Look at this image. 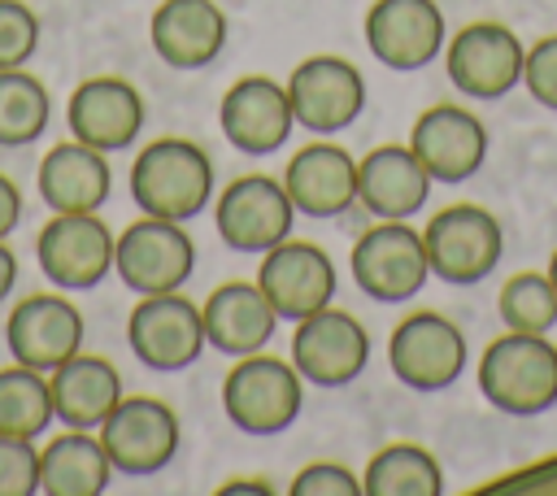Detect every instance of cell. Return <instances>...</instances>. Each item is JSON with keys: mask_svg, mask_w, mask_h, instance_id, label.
I'll use <instances>...</instances> for the list:
<instances>
[{"mask_svg": "<svg viewBox=\"0 0 557 496\" xmlns=\"http://www.w3.org/2000/svg\"><path fill=\"white\" fill-rule=\"evenodd\" d=\"M131 196L148 218L187 222L213 196V161L191 139H152L131 165Z\"/></svg>", "mask_w": 557, "mask_h": 496, "instance_id": "6da1fadb", "label": "cell"}, {"mask_svg": "<svg viewBox=\"0 0 557 496\" xmlns=\"http://www.w3.org/2000/svg\"><path fill=\"white\" fill-rule=\"evenodd\" d=\"M479 392L487 405L513 418H531L557 405V344L544 335L509 331L479 357Z\"/></svg>", "mask_w": 557, "mask_h": 496, "instance_id": "7a4b0ae2", "label": "cell"}, {"mask_svg": "<svg viewBox=\"0 0 557 496\" xmlns=\"http://www.w3.org/2000/svg\"><path fill=\"white\" fill-rule=\"evenodd\" d=\"M305 405V379L278 357L248 352L222 383V409L244 435H278Z\"/></svg>", "mask_w": 557, "mask_h": 496, "instance_id": "3957f363", "label": "cell"}, {"mask_svg": "<svg viewBox=\"0 0 557 496\" xmlns=\"http://www.w3.org/2000/svg\"><path fill=\"white\" fill-rule=\"evenodd\" d=\"M191 265H196V244L183 231V222L144 213L113 239V270L135 296L178 292L191 278Z\"/></svg>", "mask_w": 557, "mask_h": 496, "instance_id": "277c9868", "label": "cell"}, {"mask_svg": "<svg viewBox=\"0 0 557 496\" xmlns=\"http://www.w3.org/2000/svg\"><path fill=\"white\" fill-rule=\"evenodd\" d=\"M422 244H426L431 274H440L444 283L470 287V283H479V278H487L496 270L505 235H500V222L487 209L448 204L426 222Z\"/></svg>", "mask_w": 557, "mask_h": 496, "instance_id": "5b68a950", "label": "cell"}, {"mask_svg": "<svg viewBox=\"0 0 557 496\" xmlns=\"http://www.w3.org/2000/svg\"><path fill=\"white\" fill-rule=\"evenodd\" d=\"M348 265H352V283L370 300H383V305L413 300L422 292L426 274H431L422 231H413L405 222H379V226H370L352 244Z\"/></svg>", "mask_w": 557, "mask_h": 496, "instance_id": "8992f818", "label": "cell"}, {"mask_svg": "<svg viewBox=\"0 0 557 496\" xmlns=\"http://www.w3.org/2000/svg\"><path fill=\"white\" fill-rule=\"evenodd\" d=\"M96 431L117 474H157L178 452V418L152 396H122Z\"/></svg>", "mask_w": 557, "mask_h": 496, "instance_id": "52a82bcc", "label": "cell"}, {"mask_svg": "<svg viewBox=\"0 0 557 496\" xmlns=\"http://www.w3.org/2000/svg\"><path fill=\"white\" fill-rule=\"evenodd\" d=\"M126 339H131V352L148 370H161V374L187 370L209 344L200 305L183 300L178 292L144 296L126 318Z\"/></svg>", "mask_w": 557, "mask_h": 496, "instance_id": "ba28073f", "label": "cell"}, {"mask_svg": "<svg viewBox=\"0 0 557 496\" xmlns=\"http://www.w3.org/2000/svg\"><path fill=\"white\" fill-rule=\"evenodd\" d=\"M387 365L413 392H444L466 370V335L444 313H409L387 339Z\"/></svg>", "mask_w": 557, "mask_h": 496, "instance_id": "9c48e42d", "label": "cell"}, {"mask_svg": "<svg viewBox=\"0 0 557 496\" xmlns=\"http://www.w3.org/2000/svg\"><path fill=\"white\" fill-rule=\"evenodd\" d=\"M292 218H296V204H292L287 187L270 174H244V178L226 183V191L218 196V209H213L218 235L235 252H270L274 244H283L292 235Z\"/></svg>", "mask_w": 557, "mask_h": 496, "instance_id": "30bf717a", "label": "cell"}, {"mask_svg": "<svg viewBox=\"0 0 557 496\" xmlns=\"http://www.w3.org/2000/svg\"><path fill=\"white\" fill-rule=\"evenodd\" d=\"M35 257L61 292H87L113 270V231L96 213H52L35 239Z\"/></svg>", "mask_w": 557, "mask_h": 496, "instance_id": "8fae6325", "label": "cell"}, {"mask_svg": "<svg viewBox=\"0 0 557 496\" xmlns=\"http://www.w3.org/2000/svg\"><path fill=\"white\" fill-rule=\"evenodd\" d=\"M370 361V335L366 326L344 309H318L296 322L292 335V365L313 387H344L352 383Z\"/></svg>", "mask_w": 557, "mask_h": 496, "instance_id": "7c38bea8", "label": "cell"}, {"mask_svg": "<svg viewBox=\"0 0 557 496\" xmlns=\"http://www.w3.org/2000/svg\"><path fill=\"white\" fill-rule=\"evenodd\" d=\"M522 39L500 22H470L453 35L444 65L457 91L474 100H500L522 83Z\"/></svg>", "mask_w": 557, "mask_h": 496, "instance_id": "4fadbf2b", "label": "cell"}, {"mask_svg": "<svg viewBox=\"0 0 557 496\" xmlns=\"http://www.w3.org/2000/svg\"><path fill=\"white\" fill-rule=\"evenodd\" d=\"M287 100H292L296 126H309L313 135H335L357 122L366 104V78L344 57H309L292 70Z\"/></svg>", "mask_w": 557, "mask_h": 496, "instance_id": "5bb4252c", "label": "cell"}, {"mask_svg": "<svg viewBox=\"0 0 557 496\" xmlns=\"http://www.w3.org/2000/svg\"><path fill=\"white\" fill-rule=\"evenodd\" d=\"M257 287L274 305L278 318L300 322L335 300V265L318 244L305 239H283L270 252H261Z\"/></svg>", "mask_w": 557, "mask_h": 496, "instance_id": "9a60e30c", "label": "cell"}, {"mask_svg": "<svg viewBox=\"0 0 557 496\" xmlns=\"http://www.w3.org/2000/svg\"><path fill=\"white\" fill-rule=\"evenodd\" d=\"M409 148L431 183H466L487 157V126L461 104H431L409 126Z\"/></svg>", "mask_w": 557, "mask_h": 496, "instance_id": "2e32d148", "label": "cell"}, {"mask_svg": "<svg viewBox=\"0 0 557 496\" xmlns=\"http://www.w3.org/2000/svg\"><path fill=\"white\" fill-rule=\"evenodd\" d=\"M218 122H222V135L231 139V148H239L244 157L278 152L287 144L292 126H296V113H292V100H287V83L278 87L265 74L239 78L222 96Z\"/></svg>", "mask_w": 557, "mask_h": 496, "instance_id": "e0dca14e", "label": "cell"}, {"mask_svg": "<svg viewBox=\"0 0 557 496\" xmlns=\"http://www.w3.org/2000/svg\"><path fill=\"white\" fill-rule=\"evenodd\" d=\"M366 44L387 70H422L444 48V13L435 0H374Z\"/></svg>", "mask_w": 557, "mask_h": 496, "instance_id": "ac0fdd59", "label": "cell"}, {"mask_svg": "<svg viewBox=\"0 0 557 496\" xmlns=\"http://www.w3.org/2000/svg\"><path fill=\"white\" fill-rule=\"evenodd\" d=\"M4 339L13 361L52 374L83 348V313L65 296H26L9 313Z\"/></svg>", "mask_w": 557, "mask_h": 496, "instance_id": "d6986e66", "label": "cell"}, {"mask_svg": "<svg viewBox=\"0 0 557 496\" xmlns=\"http://www.w3.org/2000/svg\"><path fill=\"white\" fill-rule=\"evenodd\" d=\"M65 122L70 135L87 148L100 152H122L135 144L139 126H144V100L126 78L100 74L74 87L70 104H65Z\"/></svg>", "mask_w": 557, "mask_h": 496, "instance_id": "ffe728a7", "label": "cell"}, {"mask_svg": "<svg viewBox=\"0 0 557 496\" xmlns=\"http://www.w3.org/2000/svg\"><path fill=\"white\" fill-rule=\"evenodd\" d=\"M431 196V174L409 144H383L357 161V204L379 222H405Z\"/></svg>", "mask_w": 557, "mask_h": 496, "instance_id": "44dd1931", "label": "cell"}, {"mask_svg": "<svg viewBox=\"0 0 557 496\" xmlns=\"http://www.w3.org/2000/svg\"><path fill=\"white\" fill-rule=\"evenodd\" d=\"M283 187L296 213L339 218L357 200V161L339 144H309L287 161Z\"/></svg>", "mask_w": 557, "mask_h": 496, "instance_id": "7402d4cb", "label": "cell"}, {"mask_svg": "<svg viewBox=\"0 0 557 496\" xmlns=\"http://www.w3.org/2000/svg\"><path fill=\"white\" fill-rule=\"evenodd\" d=\"M205 318V339L226 352V357H248L261 352L278 326L274 305L265 300V292L257 283H222L209 292V300L200 305Z\"/></svg>", "mask_w": 557, "mask_h": 496, "instance_id": "603a6c76", "label": "cell"}, {"mask_svg": "<svg viewBox=\"0 0 557 496\" xmlns=\"http://www.w3.org/2000/svg\"><path fill=\"white\" fill-rule=\"evenodd\" d=\"M152 48L174 70L209 65L226 44V17L213 0H161L152 13Z\"/></svg>", "mask_w": 557, "mask_h": 496, "instance_id": "cb8c5ba5", "label": "cell"}, {"mask_svg": "<svg viewBox=\"0 0 557 496\" xmlns=\"http://www.w3.org/2000/svg\"><path fill=\"white\" fill-rule=\"evenodd\" d=\"M113 174L100 148H87L78 139L57 144L39 161V196L52 213H96L109 200Z\"/></svg>", "mask_w": 557, "mask_h": 496, "instance_id": "d4e9b609", "label": "cell"}, {"mask_svg": "<svg viewBox=\"0 0 557 496\" xmlns=\"http://www.w3.org/2000/svg\"><path fill=\"white\" fill-rule=\"evenodd\" d=\"M48 387H52V413L65 426H78V431L100 426L109 418V409L122 400L117 370L104 357H91V352H74L70 361H61L48 374Z\"/></svg>", "mask_w": 557, "mask_h": 496, "instance_id": "484cf974", "label": "cell"}, {"mask_svg": "<svg viewBox=\"0 0 557 496\" xmlns=\"http://www.w3.org/2000/svg\"><path fill=\"white\" fill-rule=\"evenodd\" d=\"M113 479V461L100 435L70 426L39 448V492L44 496H100Z\"/></svg>", "mask_w": 557, "mask_h": 496, "instance_id": "4316f807", "label": "cell"}, {"mask_svg": "<svg viewBox=\"0 0 557 496\" xmlns=\"http://www.w3.org/2000/svg\"><path fill=\"white\" fill-rule=\"evenodd\" d=\"M361 492L366 496H440L444 470L418 444H387L383 452L370 457L361 474Z\"/></svg>", "mask_w": 557, "mask_h": 496, "instance_id": "83f0119b", "label": "cell"}, {"mask_svg": "<svg viewBox=\"0 0 557 496\" xmlns=\"http://www.w3.org/2000/svg\"><path fill=\"white\" fill-rule=\"evenodd\" d=\"M52 418V387L44 370H30L22 361L13 370H0V435L35 439L48 431Z\"/></svg>", "mask_w": 557, "mask_h": 496, "instance_id": "f1b7e54d", "label": "cell"}, {"mask_svg": "<svg viewBox=\"0 0 557 496\" xmlns=\"http://www.w3.org/2000/svg\"><path fill=\"white\" fill-rule=\"evenodd\" d=\"M48 91L35 74L17 70H0V148H22L30 139L44 135L48 126Z\"/></svg>", "mask_w": 557, "mask_h": 496, "instance_id": "f546056e", "label": "cell"}, {"mask_svg": "<svg viewBox=\"0 0 557 496\" xmlns=\"http://www.w3.org/2000/svg\"><path fill=\"white\" fill-rule=\"evenodd\" d=\"M496 309H500V322L509 331H522V335H548L557 326V287L548 274H535V270H522L513 278H505L500 296H496Z\"/></svg>", "mask_w": 557, "mask_h": 496, "instance_id": "4dcf8cb0", "label": "cell"}, {"mask_svg": "<svg viewBox=\"0 0 557 496\" xmlns=\"http://www.w3.org/2000/svg\"><path fill=\"white\" fill-rule=\"evenodd\" d=\"M39 44V17L22 0H0V70L26 65Z\"/></svg>", "mask_w": 557, "mask_h": 496, "instance_id": "1f68e13d", "label": "cell"}, {"mask_svg": "<svg viewBox=\"0 0 557 496\" xmlns=\"http://www.w3.org/2000/svg\"><path fill=\"white\" fill-rule=\"evenodd\" d=\"M39 492V448L22 435H0V496Z\"/></svg>", "mask_w": 557, "mask_h": 496, "instance_id": "d6a6232c", "label": "cell"}, {"mask_svg": "<svg viewBox=\"0 0 557 496\" xmlns=\"http://www.w3.org/2000/svg\"><path fill=\"white\" fill-rule=\"evenodd\" d=\"M522 83H527V91L544 109H557V35H544L540 44L527 48V57H522Z\"/></svg>", "mask_w": 557, "mask_h": 496, "instance_id": "836d02e7", "label": "cell"}, {"mask_svg": "<svg viewBox=\"0 0 557 496\" xmlns=\"http://www.w3.org/2000/svg\"><path fill=\"white\" fill-rule=\"evenodd\" d=\"M357 492H361V479L335 461H313L292 479V496H357Z\"/></svg>", "mask_w": 557, "mask_h": 496, "instance_id": "e575fe53", "label": "cell"}, {"mask_svg": "<svg viewBox=\"0 0 557 496\" xmlns=\"http://www.w3.org/2000/svg\"><path fill=\"white\" fill-rule=\"evenodd\" d=\"M17 218H22V191L9 174H0V239L17 226Z\"/></svg>", "mask_w": 557, "mask_h": 496, "instance_id": "d590c367", "label": "cell"}, {"mask_svg": "<svg viewBox=\"0 0 557 496\" xmlns=\"http://www.w3.org/2000/svg\"><path fill=\"white\" fill-rule=\"evenodd\" d=\"M218 496H274V487L261 479H231L218 487Z\"/></svg>", "mask_w": 557, "mask_h": 496, "instance_id": "8d00e7d4", "label": "cell"}, {"mask_svg": "<svg viewBox=\"0 0 557 496\" xmlns=\"http://www.w3.org/2000/svg\"><path fill=\"white\" fill-rule=\"evenodd\" d=\"M13 283H17V257H13V252H9V244L0 239V300H9Z\"/></svg>", "mask_w": 557, "mask_h": 496, "instance_id": "74e56055", "label": "cell"}, {"mask_svg": "<svg viewBox=\"0 0 557 496\" xmlns=\"http://www.w3.org/2000/svg\"><path fill=\"white\" fill-rule=\"evenodd\" d=\"M548 278H553V287H557V252L548 257Z\"/></svg>", "mask_w": 557, "mask_h": 496, "instance_id": "f35d334b", "label": "cell"}]
</instances>
